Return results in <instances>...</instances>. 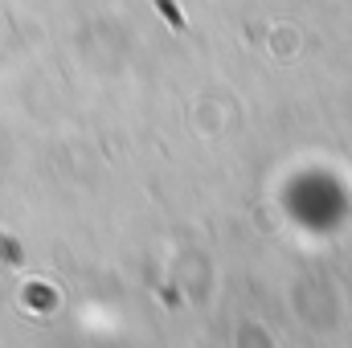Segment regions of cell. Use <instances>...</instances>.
Returning a JSON list of instances; mask_svg holds the SVG:
<instances>
[{
  "label": "cell",
  "instance_id": "1",
  "mask_svg": "<svg viewBox=\"0 0 352 348\" xmlns=\"http://www.w3.org/2000/svg\"><path fill=\"white\" fill-rule=\"evenodd\" d=\"M156 4H160V8H164V12H168V21H173L176 29H180V17H176V8H173V4H168V0H156Z\"/></svg>",
  "mask_w": 352,
  "mask_h": 348
}]
</instances>
